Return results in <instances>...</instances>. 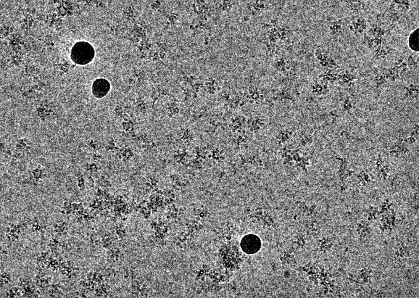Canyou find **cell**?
Instances as JSON below:
<instances>
[{
    "instance_id": "1",
    "label": "cell",
    "mask_w": 419,
    "mask_h": 298,
    "mask_svg": "<svg viewBox=\"0 0 419 298\" xmlns=\"http://www.w3.org/2000/svg\"><path fill=\"white\" fill-rule=\"evenodd\" d=\"M94 57V48L88 42H78L71 49V59L76 64L80 65L88 64L93 61Z\"/></svg>"
},
{
    "instance_id": "2",
    "label": "cell",
    "mask_w": 419,
    "mask_h": 298,
    "mask_svg": "<svg viewBox=\"0 0 419 298\" xmlns=\"http://www.w3.org/2000/svg\"><path fill=\"white\" fill-rule=\"evenodd\" d=\"M241 247L242 251L247 254H254L262 247V241L259 237L255 234H247L241 240Z\"/></svg>"
},
{
    "instance_id": "3",
    "label": "cell",
    "mask_w": 419,
    "mask_h": 298,
    "mask_svg": "<svg viewBox=\"0 0 419 298\" xmlns=\"http://www.w3.org/2000/svg\"><path fill=\"white\" fill-rule=\"evenodd\" d=\"M110 89L109 81L104 78H99L95 80L92 86V91L97 98H102L109 93Z\"/></svg>"
},
{
    "instance_id": "4",
    "label": "cell",
    "mask_w": 419,
    "mask_h": 298,
    "mask_svg": "<svg viewBox=\"0 0 419 298\" xmlns=\"http://www.w3.org/2000/svg\"><path fill=\"white\" fill-rule=\"evenodd\" d=\"M409 44L411 48H412L414 51H418V30H416L415 31H414L413 33L411 34L410 39H409Z\"/></svg>"
}]
</instances>
